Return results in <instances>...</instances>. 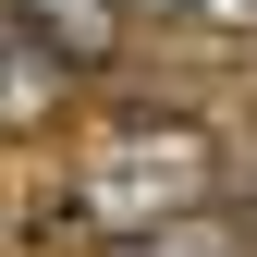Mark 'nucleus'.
Wrapping results in <instances>:
<instances>
[{"mask_svg": "<svg viewBox=\"0 0 257 257\" xmlns=\"http://www.w3.org/2000/svg\"><path fill=\"white\" fill-rule=\"evenodd\" d=\"M61 208H74V233H98V245L172 233V220L220 208V135L196 110H135V122H110V135L74 159V196Z\"/></svg>", "mask_w": 257, "mask_h": 257, "instance_id": "nucleus-1", "label": "nucleus"}, {"mask_svg": "<svg viewBox=\"0 0 257 257\" xmlns=\"http://www.w3.org/2000/svg\"><path fill=\"white\" fill-rule=\"evenodd\" d=\"M13 37L37 49L61 86H98L122 61V37H135V13H122V0H13Z\"/></svg>", "mask_w": 257, "mask_h": 257, "instance_id": "nucleus-2", "label": "nucleus"}, {"mask_svg": "<svg viewBox=\"0 0 257 257\" xmlns=\"http://www.w3.org/2000/svg\"><path fill=\"white\" fill-rule=\"evenodd\" d=\"M98 257H257L220 208H196V220H172V233H135V245H98Z\"/></svg>", "mask_w": 257, "mask_h": 257, "instance_id": "nucleus-3", "label": "nucleus"}, {"mask_svg": "<svg viewBox=\"0 0 257 257\" xmlns=\"http://www.w3.org/2000/svg\"><path fill=\"white\" fill-rule=\"evenodd\" d=\"M61 98H74V86H61V74H49V61H37V49H25V37H13V61H0V122H49Z\"/></svg>", "mask_w": 257, "mask_h": 257, "instance_id": "nucleus-4", "label": "nucleus"}, {"mask_svg": "<svg viewBox=\"0 0 257 257\" xmlns=\"http://www.w3.org/2000/svg\"><path fill=\"white\" fill-rule=\"evenodd\" d=\"M220 220L257 245V135H245V147H220Z\"/></svg>", "mask_w": 257, "mask_h": 257, "instance_id": "nucleus-5", "label": "nucleus"}, {"mask_svg": "<svg viewBox=\"0 0 257 257\" xmlns=\"http://www.w3.org/2000/svg\"><path fill=\"white\" fill-rule=\"evenodd\" d=\"M184 13H196L208 37H257V0H184Z\"/></svg>", "mask_w": 257, "mask_h": 257, "instance_id": "nucleus-6", "label": "nucleus"}, {"mask_svg": "<svg viewBox=\"0 0 257 257\" xmlns=\"http://www.w3.org/2000/svg\"><path fill=\"white\" fill-rule=\"evenodd\" d=\"M122 13H184V0H122Z\"/></svg>", "mask_w": 257, "mask_h": 257, "instance_id": "nucleus-7", "label": "nucleus"}, {"mask_svg": "<svg viewBox=\"0 0 257 257\" xmlns=\"http://www.w3.org/2000/svg\"><path fill=\"white\" fill-rule=\"evenodd\" d=\"M0 61H13V0H0Z\"/></svg>", "mask_w": 257, "mask_h": 257, "instance_id": "nucleus-8", "label": "nucleus"}, {"mask_svg": "<svg viewBox=\"0 0 257 257\" xmlns=\"http://www.w3.org/2000/svg\"><path fill=\"white\" fill-rule=\"evenodd\" d=\"M0 257H13V220H0Z\"/></svg>", "mask_w": 257, "mask_h": 257, "instance_id": "nucleus-9", "label": "nucleus"}]
</instances>
